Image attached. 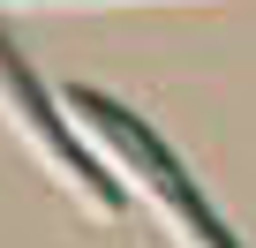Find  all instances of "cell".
Segmentation results:
<instances>
[{
    "label": "cell",
    "instance_id": "6da1fadb",
    "mask_svg": "<svg viewBox=\"0 0 256 248\" xmlns=\"http://www.w3.org/2000/svg\"><path fill=\"white\" fill-rule=\"evenodd\" d=\"M68 105H83V120H90V128H106V136L120 143V158H128V166H136V173H144V181H151V188L174 203V218H181V226H188L204 248H234V233L211 218V203L196 196V181L174 166V151H166V143H158V136H151V128H144V120L128 113V105H113L106 90H68Z\"/></svg>",
    "mask_w": 256,
    "mask_h": 248
},
{
    "label": "cell",
    "instance_id": "7a4b0ae2",
    "mask_svg": "<svg viewBox=\"0 0 256 248\" xmlns=\"http://www.w3.org/2000/svg\"><path fill=\"white\" fill-rule=\"evenodd\" d=\"M0 83H8V98L23 105V120L38 128V143H46V151H53V158H60V166H68V173H76L83 188H90V203H106V211H113V203H120V188H113V181L98 173V158H90V151H83V143H76L68 128H60V120H53V105H46V90L30 83V68L16 60V45H8V30H0Z\"/></svg>",
    "mask_w": 256,
    "mask_h": 248
}]
</instances>
